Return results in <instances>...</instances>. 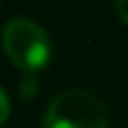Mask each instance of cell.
<instances>
[{
    "label": "cell",
    "mask_w": 128,
    "mask_h": 128,
    "mask_svg": "<svg viewBox=\"0 0 128 128\" xmlns=\"http://www.w3.org/2000/svg\"><path fill=\"white\" fill-rule=\"evenodd\" d=\"M36 79H34V75H24L22 81H19V94L24 96V98H32V96L36 94Z\"/></svg>",
    "instance_id": "3957f363"
},
{
    "label": "cell",
    "mask_w": 128,
    "mask_h": 128,
    "mask_svg": "<svg viewBox=\"0 0 128 128\" xmlns=\"http://www.w3.org/2000/svg\"><path fill=\"white\" fill-rule=\"evenodd\" d=\"M2 45L11 62L26 75H34L51 54L47 32L30 17H13L2 28Z\"/></svg>",
    "instance_id": "6da1fadb"
},
{
    "label": "cell",
    "mask_w": 128,
    "mask_h": 128,
    "mask_svg": "<svg viewBox=\"0 0 128 128\" xmlns=\"http://www.w3.org/2000/svg\"><path fill=\"white\" fill-rule=\"evenodd\" d=\"M115 9H118V15L122 17V22L128 24V0H115Z\"/></svg>",
    "instance_id": "5b68a950"
},
{
    "label": "cell",
    "mask_w": 128,
    "mask_h": 128,
    "mask_svg": "<svg viewBox=\"0 0 128 128\" xmlns=\"http://www.w3.org/2000/svg\"><path fill=\"white\" fill-rule=\"evenodd\" d=\"M43 128H109V113L92 92L66 90L47 107Z\"/></svg>",
    "instance_id": "7a4b0ae2"
},
{
    "label": "cell",
    "mask_w": 128,
    "mask_h": 128,
    "mask_svg": "<svg viewBox=\"0 0 128 128\" xmlns=\"http://www.w3.org/2000/svg\"><path fill=\"white\" fill-rule=\"evenodd\" d=\"M9 113H11V105H9V98H6L4 90L0 88V126H2V124L6 122Z\"/></svg>",
    "instance_id": "277c9868"
}]
</instances>
